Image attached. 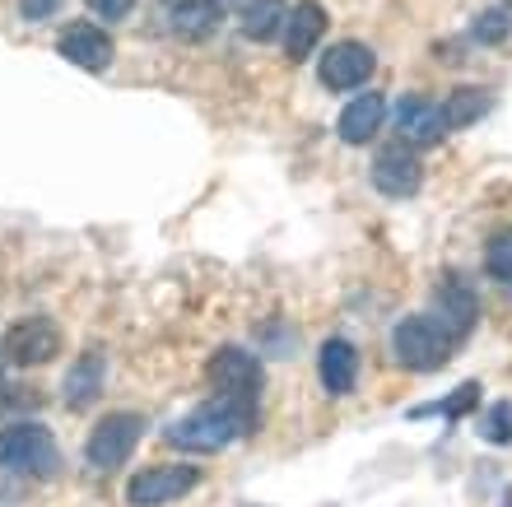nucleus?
<instances>
[{
    "label": "nucleus",
    "mask_w": 512,
    "mask_h": 507,
    "mask_svg": "<svg viewBox=\"0 0 512 507\" xmlns=\"http://www.w3.org/2000/svg\"><path fill=\"white\" fill-rule=\"evenodd\" d=\"M475 401H480V382H466V387H457V396H452V401H443V405H419L415 419H419V414H433V410L443 414V419H461V414L471 410Z\"/></svg>",
    "instance_id": "nucleus-23"
},
{
    "label": "nucleus",
    "mask_w": 512,
    "mask_h": 507,
    "mask_svg": "<svg viewBox=\"0 0 512 507\" xmlns=\"http://www.w3.org/2000/svg\"><path fill=\"white\" fill-rule=\"evenodd\" d=\"M284 19H289V5H284V0H252L243 10V33L252 42H270L284 28Z\"/></svg>",
    "instance_id": "nucleus-18"
},
{
    "label": "nucleus",
    "mask_w": 512,
    "mask_h": 507,
    "mask_svg": "<svg viewBox=\"0 0 512 507\" xmlns=\"http://www.w3.org/2000/svg\"><path fill=\"white\" fill-rule=\"evenodd\" d=\"M173 5H177V0H173Z\"/></svg>",
    "instance_id": "nucleus-28"
},
{
    "label": "nucleus",
    "mask_w": 512,
    "mask_h": 507,
    "mask_svg": "<svg viewBox=\"0 0 512 507\" xmlns=\"http://www.w3.org/2000/svg\"><path fill=\"white\" fill-rule=\"evenodd\" d=\"M373 187L391 201H405V196H415L424 187V163L415 159V149L410 145H396V149H382L378 163H373Z\"/></svg>",
    "instance_id": "nucleus-9"
},
{
    "label": "nucleus",
    "mask_w": 512,
    "mask_h": 507,
    "mask_svg": "<svg viewBox=\"0 0 512 507\" xmlns=\"http://www.w3.org/2000/svg\"><path fill=\"white\" fill-rule=\"evenodd\" d=\"M201 484V470L187 466V461H173V466H149L140 470L131 484H126V503L131 507H168L182 494H191Z\"/></svg>",
    "instance_id": "nucleus-5"
},
{
    "label": "nucleus",
    "mask_w": 512,
    "mask_h": 507,
    "mask_svg": "<svg viewBox=\"0 0 512 507\" xmlns=\"http://www.w3.org/2000/svg\"><path fill=\"white\" fill-rule=\"evenodd\" d=\"M322 33H326V10L317 0H298L289 19H284V52H289V61H308L317 52Z\"/></svg>",
    "instance_id": "nucleus-12"
},
{
    "label": "nucleus",
    "mask_w": 512,
    "mask_h": 507,
    "mask_svg": "<svg viewBox=\"0 0 512 507\" xmlns=\"http://www.w3.org/2000/svg\"><path fill=\"white\" fill-rule=\"evenodd\" d=\"M373 66H378V56H373V47H364V42H336L331 52H322L317 80H322L326 89H331V94H350V89L368 84Z\"/></svg>",
    "instance_id": "nucleus-8"
},
{
    "label": "nucleus",
    "mask_w": 512,
    "mask_h": 507,
    "mask_svg": "<svg viewBox=\"0 0 512 507\" xmlns=\"http://www.w3.org/2000/svg\"><path fill=\"white\" fill-rule=\"evenodd\" d=\"M396 131H401V145L410 149H429L438 145L447 135V121H443V107L429 103L424 94H410L396 103Z\"/></svg>",
    "instance_id": "nucleus-10"
},
{
    "label": "nucleus",
    "mask_w": 512,
    "mask_h": 507,
    "mask_svg": "<svg viewBox=\"0 0 512 507\" xmlns=\"http://www.w3.org/2000/svg\"><path fill=\"white\" fill-rule=\"evenodd\" d=\"M103 377H108V363H103L98 349H89V354H80V359L70 363V373H66V405L70 410H89V405L103 396Z\"/></svg>",
    "instance_id": "nucleus-15"
},
{
    "label": "nucleus",
    "mask_w": 512,
    "mask_h": 507,
    "mask_svg": "<svg viewBox=\"0 0 512 507\" xmlns=\"http://www.w3.org/2000/svg\"><path fill=\"white\" fill-rule=\"evenodd\" d=\"M438 312H443L438 321H443V326L457 335V340H461V335H471L475 317H480V307H475V294L466 289V284H457V280L438 289Z\"/></svg>",
    "instance_id": "nucleus-16"
},
{
    "label": "nucleus",
    "mask_w": 512,
    "mask_h": 507,
    "mask_svg": "<svg viewBox=\"0 0 512 507\" xmlns=\"http://www.w3.org/2000/svg\"><path fill=\"white\" fill-rule=\"evenodd\" d=\"M219 5L215 0H177L173 5V33L177 38H187V42H201L210 38L219 28Z\"/></svg>",
    "instance_id": "nucleus-17"
},
{
    "label": "nucleus",
    "mask_w": 512,
    "mask_h": 507,
    "mask_svg": "<svg viewBox=\"0 0 512 507\" xmlns=\"http://www.w3.org/2000/svg\"><path fill=\"white\" fill-rule=\"evenodd\" d=\"M0 377H5V368H0Z\"/></svg>",
    "instance_id": "nucleus-27"
},
{
    "label": "nucleus",
    "mask_w": 512,
    "mask_h": 507,
    "mask_svg": "<svg viewBox=\"0 0 512 507\" xmlns=\"http://www.w3.org/2000/svg\"><path fill=\"white\" fill-rule=\"evenodd\" d=\"M471 38H475V42H485V47H494V42L512 38V0H503V5H489V10L480 14V19H475Z\"/></svg>",
    "instance_id": "nucleus-20"
},
{
    "label": "nucleus",
    "mask_w": 512,
    "mask_h": 507,
    "mask_svg": "<svg viewBox=\"0 0 512 507\" xmlns=\"http://www.w3.org/2000/svg\"><path fill=\"white\" fill-rule=\"evenodd\" d=\"M480 438H485L489 447H508L512 442V401L489 405V414L480 419Z\"/></svg>",
    "instance_id": "nucleus-21"
},
{
    "label": "nucleus",
    "mask_w": 512,
    "mask_h": 507,
    "mask_svg": "<svg viewBox=\"0 0 512 507\" xmlns=\"http://www.w3.org/2000/svg\"><path fill=\"white\" fill-rule=\"evenodd\" d=\"M382 117H387V98L382 94H359L345 112H340L336 131H340L345 145H368V140L382 131Z\"/></svg>",
    "instance_id": "nucleus-14"
},
{
    "label": "nucleus",
    "mask_w": 512,
    "mask_h": 507,
    "mask_svg": "<svg viewBox=\"0 0 512 507\" xmlns=\"http://www.w3.org/2000/svg\"><path fill=\"white\" fill-rule=\"evenodd\" d=\"M317 373H322L326 396H350L354 382H359V349L350 340H326L322 354H317Z\"/></svg>",
    "instance_id": "nucleus-13"
},
{
    "label": "nucleus",
    "mask_w": 512,
    "mask_h": 507,
    "mask_svg": "<svg viewBox=\"0 0 512 507\" xmlns=\"http://www.w3.org/2000/svg\"><path fill=\"white\" fill-rule=\"evenodd\" d=\"M140 438H145V419H140V414H131V410L108 414V419L89 433L84 456H89V466L94 470H117V466H126V461L135 456Z\"/></svg>",
    "instance_id": "nucleus-4"
},
{
    "label": "nucleus",
    "mask_w": 512,
    "mask_h": 507,
    "mask_svg": "<svg viewBox=\"0 0 512 507\" xmlns=\"http://www.w3.org/2000/svg\"><path fill=\"white\" fill-rule=\"evenodd\" d=\"M205 373H210V387H215L219 396H229V401H256V396H261V382H266L261 359L247 354V349H233V345L219 349Z\"/></svg>",
    "instance_id": "nucleus-6"
},
{
    "label": "nucleus",
    "mask_w": 512,
    "mask_h": 507,
    "mask_svg": "<svg viewBox=\"0 0 512 507\" xmlns=\"http://www.w3.org/2000/svg\"><path fill=\"white\" fill-rule=\"evenodd\" d=\"M61 10V0H19V14H24L28 24H42V19H52Z\"/></svg>",
    "instance_id": "nucleus-24"
},
{
    "label": "nucleus",
    "mask_w": 512,
    "mask_h": 507,
    "mask_svg": "<svg viewBox=\"0 0 512 507\" xmlns=\"http://www.w3.org/2000/svg\"><path fill=\"white\" fill-rule=\"evenodd\" d=\"M61 452L42 424L0 428V470H28V475H56Z\"/></svg>",
    "instance_id": "nucleus-3"
},
{
    "label": "nucleus",
    "mask_w": 512,
    "mask_h": 507,
    "mask_svg": "<svg viewBox=\"0 0 512 507\" xmlns=\"http://www.w3.org/2000/svg\"><path fill=\"white\" fill-rule=\"evenodd\" d=\"M219 10H247V5H252V0H215Z\"/></svg>",
    "instance_id": "nucleus-26"
},
{
    "label": "nucleus",
    "mask_w": 512,
    "mask_h": 507,
    "mask_svg": "<svg viewBox=\"0 0 512 507\" xmlns=\"http://www.w3.org/2000/svg\"><path fill=\"white\" fill-rule=\"evenodd\" d=\"M489 112V94L485 89H452L443 103V121L447 131H461V126H471V121H480Z\"/></svg>",
    "instance_id": "nucleus-19"
},
{
    "label": "nucleus",
    "mask_w": 512,
    "mask_h": 507,
    "mask_svg": "<svg viewBox=\"0 0 512 507\" xmlns=\"http://www.w3.org/2000/svg\"><path fill=\"white\" fill-rule=\"evenodd\" d=\"M256 419H261L256 401H229V396H219L215 405H201V410H191L187 419H177V424L163 428V442H168V447H182V452H224L229 442L252 433Z\"/></svg>",
    "instance_id": "nucleus-1"
},
{
    "label": "nucleus",
    "mask_w": 512,
    "mask_h": 507,
    "mask_svg": "<svg viewBox=\"0 0 512 507\" xmlns=\"http://www.w3.org/2000/svg\"><path fill=\"white\" fill-rule=\"evenodd\" d=\"M5 359L19 363V368H33V363H52L61 354V326L52 317H24L5 331Z\"/></svg>",
    "instance_id": "nucleus-7"
},
{
    "label": "nucleus",
    "mask_w": 512,
    "mask_h": 507,
    "mask_svg": "<svg viewBox=\"0 0 512 507\" xmlns=\"http://www.w3.org/2000/svg\"><path fill=\"white\" fill-rule=\"evenodd\" d=\"M89 10H94L98 19H108V24H112V19H126V14L135 10V0H89Z\"/></svg>",
    "instance_id": "nucleus-25"
},
{
    "label": "nucleus",
    "mask_w": 512,
    "mask_h": 507,
    "mask_svg": "<svg viewBox=\"0 0 512 507\" xmlns=\"http://www.w3.org/2000/svg\"><path fill=\"white\" fill-rule=\"evenodd\" d=\"M61 56L80 70H108L112 66V38L98 24H70L61 33Z\"/></svg>",
    "instance_id": "nucleus-11"
},
{
    "label": "nucleus",
    "mask_w": 512,
    "mask_h": 507,
    "mask_svg": "<svg viewBox=\"0 0 512 507\" xmlns=\"http://www.w3.org/2000/svg\"><path fill=\"white\" fill-rule=\"evenodd\" d=\"M452 349H457V335L447 331L438 317H429V312L424 317H405L391 331V354L410 373H438L452 359Z\"/></svg>",
    "instance_id": "nucleus-2"
},
{
    "label": "nucleus",
    "mask_w": 512,
    "mask_h": 507,
    "mask_svg": "<svg viewBox=\"0 0 512 507\" xmlns=\"http://www.w3.org/2000/svg\"><path fill=\"white\" fill-rule=\"evenodd\" d=\"M485 270L494 275V280H503L512 289V228L494 233V242L485 247Z\"/></svg>",
    "instance_id": "nucleus-22"
}]
</instances>
